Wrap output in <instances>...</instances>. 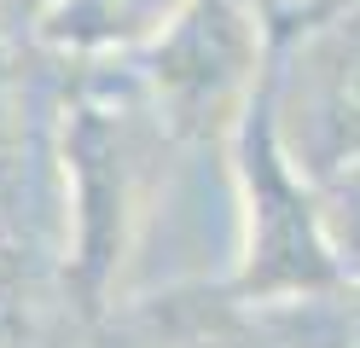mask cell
Here are the masks:
<instances>
[{
    "label": "cell",
    "mask_w": 360,
    "mask_h": 348,
    "mask_svg": "<svg viewBox=\"0 0 360 348\" xmlns=\"http://www.w3.org/2000/svg\"><path fill=\"white\" fill-rule=\"evenodd\" d=\"M186 6L192 0H53L35 35L70 64H105L146 53Z\"/></svg>",
    "instance_id": "cell-5"
},
{
    "label": "cell",
    "mask_w": 360,
    "mask_h": 348,
    "mask_svg": "<svg viewBox=\"0 0 360 348\" xmlns=\"http://www.w3.org/2000/svg\"><path fill=\"white\" fill-rule=\"evenodd\" d=\"M87 348H274L256 302L233 285L140 296L87 325Z\"/></svg>",
    "instance_id": "cell-4"
},
{
    "label": "cell",
    "mask_w": 360,
    "mask_h": 348,
    "mask_svg": "<svg viewBox=\"0 0 360 348\" xmlns=\"http://www.w3.org/2000/svg\"><path fill=\"white\" fill-rule=\"evenodd\" d=\"M6 273H12V267H6V262H0V278H6Z\"/></svg>",
    "instance_id": "cell-9"
},
{
    "label": "cell",
    "mask_w": 360,
    "mask_h": 348,
    "mask_svg": "<svg viewBox=\"0 0 360 348\" xmlns=\"http://www.w3.org/2000/svg\"><path fill=\"white\" fill-rule=\"evenodd\" d=\"M76 64L41 35L0 30V262L64 278L70 255Z\"/></svg>",
    "instance_id": "cell-1"
},
{
    "label": "cell",
    "mask_w": 360,
    "mask_h": 348,
    "mask_svg": "<svg viewBox=\"0 0 360 348\" xmlns=\"http://www.w3.org/2000/svg\"><path fill=\"white\" fill-rule=\"evenodd\" d=\"M343 278L331 262L326 226H320V198L314 180L285 157L262 116V99L238 134V262H233V290L244 302H285L302 290H320Z\"/></svg>",
    "instance_id": "cell-2"
},
{
    "label": "cell",
    "mask_w": 360,
    "mask_h": 348,
    "mask_svg": "<svg viewBox=\"0 0 360 348\" xmlns=\"http://www.w3.org/2000/svg\"><path fill=\"white\" fill-rule=\"evenodd\" d=\"M314 198H320V226H326L337 273L360 285V162L314 180Z\"/></svg>",
    "instance_id": "cell-7"
},
{
    "label": "cell",
    "mask_w": 360,
    "mask_h": 348,
    "mask_svg": "<svg viewBox=\"0 0 360 348\" xmlns=\"http://www.w3.org/2000/svg\"><path fill=\"white\" fill-rule=\"evenodd\" d=\"M262 116L308 180L360 162V6L274 41Z\"/></svg>",
    "instance_id": "cell-3"
},
{
    "label": "cell",
    "mask_w": 360,
    "mask_h": 348,
    "mask_svg": "<svg viewBox=\"0 0 360 348\" xmlns=\"http://www.w3.org/2000/svg\"><path fill=\"white\" fill-rule=\"evenodd\" d=\"M262 319L274 348H360V285L331 278L320 290L267 302Z\"/></svg>",
    "instance_id": "cell-6"
},
{
    "label": "cell",
    "mask_w": 360,
    "mask_h": 348,
    "mask_svg": "<svg viewBox=\"0 0 360 348\" xmlns=\"http://www.w3.org/2000/svg\"><path fill=\"white\" fill-rule=\"evenodd\" d=\"M349 6H360V0H250V12L267 23V35H274V41L308 30V23H326V18L349 12Z\"/></svg>",
    "instance_id": "cell-8"
}]
</instances>
